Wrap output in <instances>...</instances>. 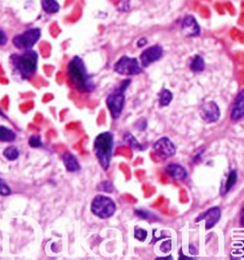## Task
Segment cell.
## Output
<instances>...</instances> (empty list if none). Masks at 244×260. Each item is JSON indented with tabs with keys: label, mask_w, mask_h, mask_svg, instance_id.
Segmentation results:
<instances>
[{
	"label": "cell",
	"mask_w": 244,
	"mask_h": 260,
	"mask_svg": "<svg viewBox=\"0 0 244 260\" xmlns=\"http://www.w3.org/2000/svg\"><path fill=\"white\" fill-rule=\"evenodd\" d=\"M97 189L105 192V193H113L114 192V185L111 181H102L100 182L97 186Z\"/></svg>",
	"instance_id": "cell-25"
},
{
	"label": "cell",
	"mask_w": 244,
	"mask_h": 260,
	"mask_svg": "<svg viewBox=\"0 0 244 260\" xmlns=\"http://www.w3.org/2000/svg\"><path fill=\"white\" fill-rule=\"evenodd\" d=\"M42 6L46 13L55 14L59 10V5L55 0H42Z\"/></svg>",
	"instance_id": "cell-20"
},
{
	"label": "cell",
	"mask_w": 244,
	"mask_h": 260,
	"mask_svg": "<svg viewBox=\"0 0 244 260\" xmlns=\"http://www.w3.org/2000/svg\"><path fill=\"white\" fill-rule=\"evenodd\" d=\"M205 68L204 59L200 55H196L190 64V69L194 72H200Z\"/></svg>",
	"instance_id": "cell-18"
},
{
	"label": "cell",
	"mask_w": 244,
	"mask_h": 260,
	"mask_svg": "<svg viewBox=\"0 0 244 260\" xmlns=\"http://www.w3.org/2000/svg\"><path fill=\"white\" fill-rule=\"evenodd\" d=\"M114 71L122 76H137L142 72V68L136 58L122 56L114 66Z\"/></svg>",
	"instance_id": "cell-6"
},
{
	"label": "cell",
	"mask_w": 244,
	"mask_h": 260,
	"mask_svg": "<svg viewBox=\"0 0 244 260\" xmlns=\"http://www.w3.org/2000/svg\"><path fill=\"white\" fill-rule=\"evenodd\" d=\"M29 145L32 148H40L42 146V140L39 135H32L29 138Z\"/></svg>",
	"instance_id": "cell-27"
},
{
	"label": "cell",
	"mask_w": 244,
	"mask_h": 260,
	"mask_svg": "<svg viewBox=\"0 0 244 260\" xmlns=\"http://www.w3.org/2000/svg\"><path fill=\"white\" fill-rule=\"evenodd\" d=\"M124 141L126 142L127 144L134 150L143 151L144 147L142 146L140 142L136 140V138L134 137V135L130 133H126L124 134Z\"/></svg>",
	"instance_id": "cell-19"
},
{
	"label": "cell",
	"mask_w": 244,
	"mask_h": 260,
	"mask_svg": "<svg viewBox=\"0 0 244 260\" xmlns=\"http://www.w3.org/2000/svg\"><path fill=\"white\" fill-rule=\"evenodd\" d=\"M7 42V36L4 32L0 31V45H4Z\"/></svg>",
	"instance_id": "cell-29"
},
{
	"label": "cell",
	"mask_w": 244,
	"mask_h": 260,
	"mask_svg": "<svg viewBox=\"0 0 244 260\" xmlns=\"http://www.w3.org/2000/svg\"><path fill=\"white\" fill-rule=\"evenodd\" d=\"M16 134L7 127L0 126V141L12 142L16 140Z\"/></svg>",
	"instance_id": "cell-16"
},
{
	"label": "cell",
	"mask_w": 244,
	"mask_h": 260,
	"mask_svg": "<svg viewBox=\"0 0 244 260\" xmlns=\"http://www.w3.org/2000/svg\"><path fill=\"white\" fill-rule=\"evenodd\" d=\"M146 43H147L146 40H141L138 41V44H137V45H138L140 47H142V46H144Z\"/></svg>",
	"instance_id": "cell-30"
},
{
	"label": "cell",
	"mask_w": 244,
	"mask_h": 260,
	"mask_svg": "<svg viewBox=\"0 0 244 260\" xmlns=\"http://www.w3.org/2000/svg\"><path fill=\"white\" fill-rule=\"evenodd\" d=\"M236 181H237V172L236 170H233L229 173L228 177H227L226 182H225L224 192L228 193L229 191L236 185Z\"/></svg>",
	"instance_id": "cell-21"
},
{
	"label": "cell",
	"mask_w": 244,
	"mask_h": 260,
	"mask_svg": "<svg viewBox=\"0 0 244 260\" xmlns=\"http://www.w3.org/2000/svg\"><path fill=\"white\" fill-rule=\"evenodd\" d=\"M163 55V49L158 45H155L152 47L146 49L143 51L141 55V61H142V67L146 68L149 67L151 64L155 63L156 61L159 60Z\"/></svg>",
	"instance_id": "cell-11"
},
{
	"label": "cell",
	"mask_w": 244,
	"mask_h": 260,
	"mask_svg": "<svg viewBox=\"0 0 244 260\" xmlns=\"http://www.w3.org/2000/svg\"><path fill=\"white\" fill-rule=\"evenodd\" d=\"M201 119L207 123L217 122L221 118V110L219 105L214 101L204 103L199 110Z\"/></svg>",
	"instance_id": "cell-9"
},
{
	"label": "cell",
	"mask_w": 244,
	"mask_h": 260,
	"mask_svg": "<svg viewBox=\"0 0 244 260\" xmlns=\"http://www.w3.org/2000/svg\"><path fill=\"white\" fill-rule=\"evenodd\" d=\"M116 211H117V205L115 201L110 197L99 195V196H96L92 201L91 212L94 213L95 216L101 219L110 218L115 214Z\"/></svg>",
	"instance_id": "cell-5"
},
{
	"label": "cell",
	"mask_w": 244,
	"mask_h": 260,
	"mask_svg": "<svg viewBox=\"0 0 244 260\" xmlns=\"http://www.w3.org/2000/svg\"><path fill=\"white\" fill-rule=\"evenodd\" d=\"M165 171L175 180H185L188 176L187 170L184 167L176 163L169 164L166 167Z\"/></svg>",
	"instance_id": "cell-14"
},
{
	"label": "cell",
	"mask_w": 244,
	"mask_h": 260,
	"mask_svg": "<svg viewBox=\"0 0 244 260\" xmlns=\"http://www.w3.org/2000/svg\"><path fill=\"white\" fill-rule=\"evenodd\" d=\"M153 148L158 158L163 159L172 158L177 153V148L173 141L166 136H163L159 138L158 141H156Z\"/></svg>",
	"instance_id": "cell-8"
},
{
	"label": "cell",
	"mask_w": 244,
	"mask_h": 260,
	"mask_svg": "<svg viewBox=\"0 0 244 260\" xmlns=\"http://www.w3.org/2000/svg\"><path fill=\"white\" fill-rule=\"evenodd\" d=\"M244 116V92L241 91L236 95V100L231 112V119L233 121H238Z\"/></svg>",
	"instance_id": "cell-12"
},
{
	"label": "cell",
	"mask_w": 244,
	"mask_h": 260,
	"mask_svg": "<svg viewBox=\"0 0 244 260\" xmlns=\"http://www.w3.org/2000/svg\"><path fill=\"white\" fill-rule=\"evenodd\" d=\"M3 156L10 161H14L19 157V151L17 150V148L15 146H10L4 150Z\"/></svg>",
	"instance_id": "cell-22"
},
{
	"label": "cell",
	"mask_w": 244,
	"mask_h": 260,
	"mask_svg": "<svg viewBox=\"0 0 244 260\" xmlns=\"http://www.w3.org/2000/svg\"><path fill=\"white\" fill-rule=\"evenodd\" d=\"M68 77L72 85L81 93H91L95 90V83L79 56H75L68 65Z\"/></svg>",
	"instance_id": "cell-1"
},
{
	"label": "cell",
	"mask_w": 244,
	"mask_h": 260,
	"mask_svg": "<svg viewBox=\"0 0 244 260\" xmlns=\"http://www.w3.org/2000/svg\"><path fill=\"white\" fill-rule=\"evenodd\" d=\"M182 32L187 36H197L199 34V26L193 16L184 18L182 23Z\"/></svg>",
	"instance_id": "cell-13"
},
{
	"label": "cell",
	"mask_w": 244,
	"mask_h": 260,
	"mask_svg": "<svg viewBox=\"0 0 244 260\" xmlns=\"http://www.w3.org/2000/svg\"><path fill=\"white\" fill-rule=\"evenodd\" d=\"M41 32L40 29H31L16 35L13 40L14 45L19 50H30L39 41Z\"/></svg>",
	"instance_id": "cell-7"
},
{
	"label": "cell",
	"mask_w": 244,
	"mask_h": 260,
	"mask_svg": "<svg viewBox=\"0 0 244 260\" xmlns=\"http://www.w3.org/2000/svg\"><path fill=\"white\" fill-rule=\"evenodd\" d=\"M0 116H2V117H4V115H3V113L0 110Z\"/></svg>",
	"instance_id": "cell-31"
},
{
	"label": "cell",
	"mask_w": 244,
	"mask_h": 260,
	"mask_svg": "<svg viewBox=\"0 0 244 260\" xmlns=\"http://www.w3.org/2000/svg\"><path fill=\"white\" fill-rule=\"evenodd\" d=\"M12 194V190L9 187L8 184L0 178V196L8 197Z\"/></svg>",
	"instance_id": "cell-26"
},
{
	"label": "cell",
	"mask_w": 244,
	"mask_h": 260,
	"mask_svg": "<svg viewBox=\"0 0 244 260\" xmlns=\"http://www.w3.org/2000/svg\"><path fill=\"white\" fill-rule=\"evenodd\" d=\"M114 135L110 132H104L95 137L94 151L100 166L104 171L109 169L113 158Z\"/></svg>",
	"instance_id": "cell-2"
},
{
	"label": "cell",
	"mask_w": 244,
	"mask_h": 260,
	"mask_svg": "<svg viewBox=\"0 0 244 260\" xmlns=\"http://www.w3.org/2000/svg\"><path fill=\"white\" fill-rule=\"evenodd\" d=\"M62 160H63L64 166L68 172L77 173L80 171L81 166L79 164L78 158H76L70 152L64 153L63 156H62Z\"/></svg>",
	"instance_id": "cell-15"
},
{
	"label": "cell",
	"mask_w": 244,
	"mask_h": 260,
	"mask_svg": "<svg viewBox=\"0 0 244 260\" xmlns=\"http://www.w3.org/2000/svg\"><path fill=\"white\" fill-rule=\"evenodd\" d=\"M134 213H135L136 216H138L140 218H142V219H145V220H151V219L157 218L153 213H149L146 210H140L138 209V210H135Z\"/></svg>",
	"instance_id": "cell-23"
},
{
	"label": "cell",
	"mask_w": 244,
	"mask_h": 260,
	"mask_svg": "<svg viewBox=\"0 0 244 260\" xmlns=\"http://www.w3.org/2000/svg\"><path fill=\"white\" fill-rule=\"evenodd\" d=\"M130 79L124 80L120 84V86L117 88L114 92H112L106 98V105L110 110L112 118L114 119H118L123 110L125 104V91L127 88L130 86Z\"/></svg>",
	"instance_id": "cell-4"
},
{
	"label": "cell",
	"mask_w": 244,
	"mask_h": 260,
	"mask_svg": "<svg viewBox=\"0 0 244 260\" xmlns=\"http://www.w3.org/2000/svg\"><path fill=\"white\" fill-rule=\"evenodd\" d=\"M173 100V94L170 90L163 89L159 93V98H158V105L159 107H166Z\"/></svg>",
	"instance_id": "cell-17"
},
{
	"label": "cell",
	"mask_w": 244,
	"mask_h": 260,
	"mask_svg": "<svg viewBox=\"0 0 244 260\" xmlns=\"http://www.w3.org/2000/svg\"><path fill=\"white\" fill-rule=\"evenodd\" d=\"M39 55L32 50H27L22 55L12 56V63L18 75L23 79L32 78L38 69Z\"/></svg>",
	"instance_id": "cell-3"
},
{
	"label": "cell",
	"mask_w": 244,
	"mask_h": 260,
	"mask_svg": "<svg viewBox=\"0 0 244 260\" xmlns=\"http://www.w3.org/2000/svg\"><path fill=\"white\" fill-rule=\"evenodd\" d=\"M221 217V210L219 207H214L208 209L204 213H200L199 216H197L196 223L199 221H205V229L211 230L214 228Z\"/></svg>",
	"instance_id": "cell-10"
},
{
	"label": "cell",
	"mask_w": 244,
	"mask_h": 260,
	"mask_svg": "<svg viewBox=\"0 0 244 260\" xmlns=\"http://www.w3.org/2000/svg\"><path fill=\"white\" fill-rule=\"evenodd\" d=\"M160 250L162 251V252H168L171 250V241H165L163 242L161 247H160Z\"/></svg>",
	"instance_id": "cell-28"
},
{
	"label": "cell",
	"mask_w": 244,
	"mask_h": 260,
	"mask_svg": "<svg viewBox=\"0 0 244 260\" xmlns=\"http://www.w3.org/2000/svg\"><path fill=\"white\" fill-rule=\"evenodd\" d=\"M148 237V232L146 230L142 228L134 229V238L140 240V241H145V239Z\"/></svg>",
	"instance_id": "cell-24"
}]
</instances>
